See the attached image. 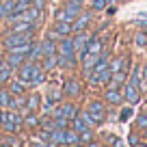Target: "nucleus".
Masks as SVG:
<instances>
[{
	"label": "nucleus",
	"mask_w": 147,
	"mask_h": 147,
	"mask_svg": "<svg viewBox=\"0 0 147 147\" xmlns=\"http://www.w3.org/2000/svg\"><path fill=\"white\" fill-rule=\"evenodd\" d=\"M15 78L22 80L26 87H37V84L46 82V69L41 67V63H35V61H26L15 69Z\"/></svg>",
	"instance_id": "nucleus-1"
},
{
	"label": "nucleus",
	"mask_w": 147,
	"mask_h": 147,
	"mask_svg": "<svg viewBox=\"0 0 147 147\" xmlns=\"http://www.w3.org/2000/svg\"><path fill=\"white\" fill-rule=\"evenodd\" d=\"M22 121H24V115L20 110H11V108H2V130L7 134L9 132H18L22 128Z\"/></svg>",
	"instance_id": "nucleus-2"
},
{
	"label": "nucleus",
	"mask_w": 147,
	"mask_h": 147,
	"mask_svg": "<svg viewBox=\"0 0 147 147\" xmlns=\"http://www.w3.org/2000/svg\"><path fill=\"white\" fill-rule=\"evenodd\" d=\"M32 39H35V35H30V32H13V30H7L5 35H2V48H5V50H13V48L24 46V43L32 41Z\"/></svg>",
	"instance_id": "nucleus-3"
},
{
	"label": "nucleus",
	"mask_w": 147,
	"mask_h": 147,
	"mask_svg": "<svg viewBox=\"0 0 147 147\" xmlns=\"http://www.w3.org/2000/svg\"><path fill=\"white\" fill-rule=\"evenodd\" d=\"M80 13H82V5L80 2H67L65 0V5L56 11L54 18H56V22H74Z\"/></svg>",
	"instance_id": "nucleus-4"
},
{
	"label": "nucleus",
	"mask_w": 147,
	"mask_h": 147,
	"mask_svg": "<svg viewBox=\"0 0 147 147\" xmlns=\"http://www.w3.org/2000/svg\"><path fill=\"white\" fill-rule=\"evenodd\" d=\"M87 113L93 119V123L100 125V123H104V119H106V104L100 102V100H91L89 106H87Z\"/></svg>",
	"instance_id": "nucleus-5"
},
{
	"label": "nucleus",
	"mask_w": 147,
	"mask_h": 147,
	"mask_svg": "<svg viewBox=\"0 0 147 147\" xmlns=\"http://www.w3.org/2000/svg\"><path fill=\"white\" fill-rule=\"evenodd\" d=\"M123 100L128 102V104H138L141 102V87H138V82H134V80H125L123 87Z\"/></svg>",
	"instance_id": "nucleus-6"
},
{
	"label": "nucleus",
	"mask_w": 147,
	"mask_h": 147,
	"mask_svg": "<svg viewBox=\"0 0 147 147\" xmlns=\"http://www.w3.org/2000/svg\"><path fill=\"white\" fill-rule=\"evenodd\" d=\"M52 117H65V119L71 121L74 117H78V106L71 104V102H65V104H59L52 113Z\"/></svg>",
	"instance_id": "nucleus-7"
},
{
	"label": "nucleus",
	"mask_w": 147,
	"mask_h": 147,
	"mask_svg": "<svg viewBox=\"0 0 147 147\" xmlns=\"http://www.w3.org/2000/svg\"><path fill=\"white\" fill-rule=\"evenodd\" d=\"M104 102L113 106H119L123 102V89L121 87H113V84H106V91H104Z\"/></svg>",
	"instance_id": "nucleus-8"
},
{
	"label": "nucleus",
	"mask_w": 147,
	"mask_h": 147,
	"mask_svg": "<svg viewBox=\"0 0 147 147\" xmlns=\"http://www.w3.org/2000/svg\"><path fill=\"white\" fill-rule=\"evenodd\" d=\"M74 48H76V54H80L82 56L84 52H87V46H89V41H91V32L89 30H80V32H74Z\"/></svg>",
	"instance_id": "nucleus-9"
},
{
	"label": "nucleus",
	"mask_w": 147,
	"mask_h": 147,
	"mask_svg": "<svg viewBox=\"0 0 147 147\" xmlns=\"http://www.w3.org/2000/svg\"><path fill=\"white\" fill-rule=\"evenodd\" d=\"M82 82H80L78 78H67L63 82V89H61V91L65 93V95L67 97H78V95H82Z\"/></svg>",
	"instance_id": "nucleus-10"
},
{
	"label": "nucleus",
	"mask_w": 147,
	"mask_h": 147,
	"mask_svg": "<svg viewBox=\"0 0 147 147\" xmlns=\"http://www.w3.org/2000/svg\"><path fill=\"white\" fill-rule=\"evenodd\" d=\"M110 76H113V71H110V67H106V69H102V71L89 74V80H91V84H95V87H106V84L110 82Z\"/></svg>",
	"instance_id": "nucleus-11"
},
{
	"label": "nucleus",
	"mask_w": 147,
	"mask_h": 147,
	"mask_svg": "<svg viewBox=\"0 0 147 147\" xmlns=\"http://www.w3.org/2000/svg\"><path fill=\"white\" fill-rule=\"evenodd\" d=\"M93 22V11H84V13H80L78 18L71 22V26H74V32H80V30H87L89 28V24Z\"/></svg>",
	"instance_id": "nucleus-12"
},
{
	"label": "nucleus",
	"mask_w": 147,
	"mask_h": 147,
	"mask_svg": "<svg viewBox=\"0 0 147 147\" xmlns=\"http://www.w3.org/2000/svg\"><path fill=\"white\" fill-rule=\"evenodd\" d=\"M13 74H15V69L2 59V61H0V87H7V82L13 78Z\"/></svg>",
	"instance_id": "nucleus-13"
},
{
	"label": "nucleus",
	"mask_w": 147,
	"mask_h": 147,
	"mask_svg": "<svg viewBox=\"0 0 147 147\" xmlns=\"http://www.w3.org/2000/svg\"><path fill=\"white\" fill-rule=\"evenodd\" d=\"M7 89H9L13 95H26L28 93V87L22 82V80H18V78H11L9 82H7Z\"/></svg>",
	"instance_id": "nucleus-14"
},
{
	"label": "nucleus",
	"mask_w": 147,
	"mask_h": 147,
	"mask_svg": "<svg viewBox=\"0 0 147 147\" xmlns=\"http://www.w3.org/2000/svg\"><path fill=\"white\" fill-rule=\"evenodd\" d=\"M5 61H7V63H9L13 69H18L20 65H22V63H26L28 59H26L24 54H18V52H11V50H7V54H5Z\"/></svg>",
	"instance_id": "nucleus-15"
},
{
	"label": "nucleus",
	"mask_w": 147,
	"mask_h": 147,
	"mask_svg": "<svg viewBox=\"0 0 147 147\" xmlns=\"http://www.w3.org/2000/svg\"><path fill=\"white\" fill-rule=\"evenodd\" d=\"M39 108H41V97H39V93H26V110L37 113Z\"/></svg>",
	"instance_id": "nucleus-16"
},
{
	"label": "nucleus",
	"mask_w": 147,
	"mask_h": 147,
	"mask_svg": "<svg viewBox=\"0 0 147 147\" xmlns=\"http://www.w3.org/2000/svg\"><path fill=\"white\" fill-rule=\"evenodd\" d=\"M22 128H28V130H37V128H39V117H37L35 113H30V110H26V113H24Z\"/></svg>",
	"instance_id": "nucleus-17"
},
{
	"label": "nucleus",
	"mask_w": 147,
	"mask_h": 147,
	"mask_svg": "<svg viewBox=\"0 0 147 147\" xmlns=\"http://www.w3.org/2000/svg\"><path fill=\"white\" fill-rule=\"evenodd\" d=\"M41 67L46 69V71H52V69L59 67V54H48L41 59Z\"/></svg>",
	"instance_id": "nucleus-18"
},
{
	"label": "nucleus",
	"mask_w": 147,
	"mask_h": 147,
	"mask_svg": "<svg viewBox=\"0 0 147 147\" xmlns=\"http://www.w3.org/2000/svg\"><path fill=\"white\" fill-rule=\"evenodd\" d=\"M102 50H104V41L100 37H91V41L87 46V52L89 54H102Z\"/></svg>",
	"instance_id": "nucleus-19"
},
{
	"label": "nucleus",
	"mask_w": 147,
	"mask_h": 147,
	"mask_svg": "<svg viewBox=\"0 0 147 147\" xmlns=\"http://www.w3.org/2000/svg\"><path fill=\"white\" fill-rule=\"evenodd\" d=\"M54 30L59 32L61 37H69V35H74V26H71V22H56V24H54Z\"/></svg>",
	"instance_id": "nucleus-20"
},
{
	"label": "nucleus",
	"mask_w": 147,
	"mask_h": 147,
	"mask_svg": "<svg viewBox=\"0 0 147 147\" xmlns=\"http://www.w3.org/2000/svg\"><path fill=\"white\" fill-rule=\"evenodd\" d=\"M15 9V0H2V5H0V20H7Z\"/></svg>",
	"instance_id": "nucleus-21"
},
{
	"label": "nucleus",
	"mask_w": 147,
	"mask_h": 147,
	"mask_svg": "<svg viewBox=\"0 0 147 147\" xmlns=\"http://www.w3.org/2000/svg\"><path fill=\"white\" fill-rule=\"evenodd\" d=\"M80 143V132H76L74 128H65V145H76Z\"/></svg>",
	"instance_id": "nucleus-22"
},
{
	"label": "nucleus",
	"mask_w": 147,
	"mask_h": 147,
	"mask_svg": "<svg viewBox=\"0 0 147 147\" xmlns=\"http://www.w3.org/2000/svg\"><path fill=\"white\" fill-rule=\"evenodd\" d=\"M125 63H128V59H125V56H117V59H113V61L108 63V67H110V71L115 74V71L125 69Z\"/></svg>",
	"instance_id": "nucleus-23"
},
{
	"label": "nucleus",
	"mask_w": 147,
	"mask_h": 147,
	"mask_svg": "<svg viewBox=\"0 0 147 147\" xmlns=\"http://www.w3.org/2000/svg\"><path fill=\"white\" fill-rule=\"evenodd\" d=\"M134 46L136 48H147V32L145 30H138L134 35Z\"/></svg>",
	"instance_id": "nucleus-24"
},
{
	"label": "nucleus",
	"mask_w": 147,
	"mask_h": 147,
	"mask_svg": "<svg viewBox=\"0 0 147 147\" xmlns=\"http://www.w3.org/2000/svg\"><path fill=\"white\" fill-rule=\"evenodd\" d=\"M9 102H11V91L0 89V108H9Z\"/></svg>",
	"instance_id": "nucleus-25"
},
{
	"label": "nucleus",
	"mask_w": 147,
	"mask_h": 147,
	"mask_svg": "<svg viewBox=\"0 0 147 147\" xmlns=\"http://www.w3.org/2000/svg\"><path fill=\"white\" fill-rule=\"evenodd\" d=\"M89 2H91V11H104L106 7V0H89Z\"/></svg>",
	"instance_id": "nucleus-26"
},
{
	"label": "nucleus",
	"mask_w": 147,
	"mask_h": 147,
	"mask_svg": "<svg viewBox=\"0 0 147 147\" xmlns=\"http://www.w3.org/2000/svg\"><path fill=\"white\" fill-rule=\"evenodd\" d=\"M54 108H56V102H52V100H48V102H43V104H41V110L46 113V115H52Z\"/></svg>",
	"instance_id": "nucleus-27"
},
{
	"label": "nucleus",
	"mask_w": 147,
	"mask_h": 147,
	"mask_svg": "<svg viewBox=\"0 0 147 147\" xmlns=\"http://www.w3.org/2000/svg\"><path fill=\"white\" fill-rule=\"evenodd\" d=\"M91 141H93V128L82 130L80 132V143H91Z\"/></svg>",
	"instance_id": "nucleus-28"
},
{
	"label": "nucleus",
	"mask_w": 147,
	"mask_h": 147,
	"mask_svg": "<svg viewBox=\"0 0 147 147\" xmlns=\"http://www.w3.org/2000/svg\"><path fill=\"white\" fill-rule=\"evenodd\" d=\"M30 147H50V143L43 141L41 136H32L30 138Z\"/></svg>",
	"instance_id": "nucleus-29"
},
{
	"label": "nucleus",
	"mask_w": 147,
	"mask_h": 147,
	"mask_svg": "<svg viewBox=\"0 0 147 147\" xmlns=\"http://www.w3.org/2000/svg\"><path fill=\"white\" fill-rule=\"evenodd\" d=\"M136 128L138 130H145L147 128V115H145V113H141V115L136 117Z\"/></svg>",
	"instance_id": "nucleus-30"
},
{
	"label": "nucleus",
	"mask_w": 147,
	"mask_h": 147,
	"mask_svg": "<svg viewBox=\"0 0 147 147\" xmlns=\"http://www.w3.org/2000/svg\"><path fill=\"white\" fill-rule=\"evenodd\" d=\"M30 5H32V7H35V9H39V11H43V9H46V0H32Z\"/></svg>",
	"instance_id": "nucleus-31"
},
{
	"label": "nucleus",
	"mask_w": 147,
	"mask_h": 147,
	"mask_svg": "<svg viewBox=\"0 0 147 147\" xmlns=\"http://www.w3.org/2000/svg\"><path fill=\"white\" fill-rule=\"evenodd\" d=\"M130 115H132V108H130V106H128V108H123V110H121V121L130 119Z\"/></svg>",
	"instance_id": "nucleus-32"
},
{
	"label": "nucleus",
	"mask_w": 147,
	"mask_h": 147,
	"mask_svg": "<svg viewBox=\"0 0 147 147\" xmlns=\"http://www.w3.org/2000/svg\"><path fill=\"white\" fill-rule=\"evenodd\" d=\"M110 147H123L121 138H117V136H110Z\"/></svg>",
	"instance_id": "nucleus-33"
},
{
	"label": "nucleus",
	"mask_w": 147,
	"mask_h": 147,
	"mask_svg": "<svg viewBox=\"0 0 147 147\" xmlns=\"http://www.w3.org/2000/svg\"><path fill=\"white\" fill-rule=\"evenodd\" d=\"M138 141H141V138H138V134H130V143H132V145H136Z\"/></svg>",
	"instance_id": "nucleus-34"
},
{
	"label": "nucleus",
	"mask_w": 147,
	"mask_h": 147,
	"mask_svg": "<svg viewBox=\"0 0 147 147\" xmlns=\"http://www.w3.org/2000/svg\"><path fill=\"white\" fill-rule=\"evenodd\" d=\"M117 2H119V0H106V5H108V7H115Z\"/></svg>",
	"instance_id": "nucleus-35"
},
{
	"label": "nucleus",
	"mask_w": 147,
	"mask_h": 147,
	"mask_svg": "<svg viewBox=\"0 0 147 147\" xmlns=\"http://www.w3.org/2000/svg\"><path fill=\"white\" fill-rule=\"evenodd\" d=\"M87 147H102L100 143H95V141H91V143H87Z\"/></svg>",
	"instance_id": "nucleus-36"
},
{
	"label": "nucleus",
	"mask_w": 147,
	"mask_h": 147,
	"mask_svg": "<svg viewBox=\"0 0 147 147\" xmlns=\"http://www.w3.org/2000/svg\"><path fill=\"white\" fill-rule=\"evenodd\" d=\"M141 134H143V141H147V128H145V130H141Z\"/></svg>",
	"instance_id": "nucleus-37"
},
{
	"label": "nucleus",
	"mask_w": 147,
	"mask_h": 147,
	"mask_svg": "<svg viewBox=\"0 0 147 147\" xmlns=\"http://www.w3.org/2000/svg\"><path fill=\"white\" fill-rule=\"evenodd\" d=\"M71 147H87V143H76V145H71Z\"/></svg>",
	"instance_id": "nucleus-38"
},
{
	"label": "nucleus",
	"mask_w": 147,
	"mask_h": 147,
	"mask_svg": "<svg viewBox=\"0 0 147 147\" xmlns=\"http://www.w3.org/2000/svg\"><path fill=\"white\" fill-rule=\"evenodd\" d=\"M67 2H80V5H84L87 0H67Z\"/></svg>",
	"instance_id": "nucleus-39"
},
{
	"label": "nucleus",
	"mask_w": 147,
	"mask_h": 147,
	"mask_svg": "<svg viewBox=\"0 0 147 147\" xmlns=\"http://www.w3.org/2000/svg\"><path fill=\"white\" fill-rule=\"evenodd\" d=\"M0 128H2V110H0Z\"/></svg>",
	"instance_id": "nucleus-40"
},
{
	"label": "nucleus",
	"mask_w": 147,
	"mask_h": 147,
	"mask_svg": "<svg viewBox=\"0 0 147 147\" xmlns=\"http://www.w3.org/2000/svg\"><path fill=\"white\" fill-rule=\"evenodd\" d=\"M0 138H2V128H0Z\"/></svg>",
	"instance_id": "nucleus-41"
},
{
	"label": "nucleus",
	"mask_w": 147,
	"mask_h": 147,
	"mask_svg": "<svg viewBox=\"0 0 147 147\" xmlns=\"http://www.w3.org/2000/svg\"><path fill=\"white\" fill-rule=\"evenodd\" d=\"M52 147H63V145H52Z\"/></svg>",
	"instance_id": "nucleus-42"
},
{
	"label": "nucleus",
	"mask_w": 147,
	"mask_h": 147,
	"mask_svg": "<svg viewBox=\"0 0 147 147\" xmlns=\"http://www.w3.org/2000/svg\"><path fill=\"white\" fill-rule=\"evenodd\" d=\"M143 113H145V115H147V108H145V110H143Z\"/></svg>",
	"instance_id": "nucleus-43"
},
{
	"label": "nucleus",
	"mask_w": 147,
	"mask_h": 147,
	"mask_svg": "<svg viewBox=\"0 0 147 147\" xmlns=\"http://www.w3.org/2000/svg\"><path fill=\"white\" fill-rule=\"evenodd\" d=\"M0 5H2V0H0Z\"/></svg>",
	"instance_id": "nucleus-44"
},
{
	"label": "nucleus",
	"mask_w": 147,
	"mask_h": 147,
	"mask_svg": "<svg viewBox=\"0 0 147 147\" xmlns=\"http://www.w3.org/2000/svg\"><path fill=\"white\" fill-rule=\"evenodd\" d=\"M30 2H32V0H30Z\"/></svg>",
	"instance_id": "nucleus-45"
},
{
	"label": "nucleus",
	"mask_w": 147,
	"mask_h": 147,
	"mask_svg": "<svg viewBox=\"0 0 147 147\" xmlns=\"http://www.w3.org/2000/svg\"><path fill=\"white\" fill-rule=\"evenodd\" d=\"M0 61H2V59H0Z\"/></svg>",
	"instance_id": "nucleus-46"
}]
</instances>
